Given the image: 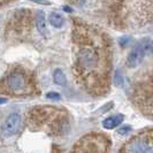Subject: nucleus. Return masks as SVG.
Segmentation results:
<instances>
[{
  "label": "nucleus",
  "mask_w": 153,
  "mask_h": 153,
  "mask_svg": "<svg viewBox=\"0 0 153 153\" xmlns=\"http://www.w3.org/2000/svg\"><path fill=\"white\" fill-rule=\"evenodd\" d=\"M75 74L88 91L96 94L108 89L111 51L105 35L79 21L74 24Z\"/></svg>",
  "instance_id": "f257e3e1"
},
{
  "label": "nucleus",
  "mask_w": 153,
  "mask_h": 153,
  "mask_svg": "<svg viewBox=\"0 0 153 153\" xmlns=\"http://www.w3.org/2000/svg\"><path fill=\"white\" fill-rule=\"evenodd\" d=\"M28 122L31 127H42L47 123V129L54 135H62L68 130V116L62 108L48 106L32 108L28 115Z\"/></svg>",
  "instance_id": "f03ea898"
},
{
  "label": "nucleus",
  "mask_w": 153,
  "mask_h": 153,
  "mask_svg": "<svg viewBox=\"0 0 153 153\" xmlns=\"http://www.w3.org/2000/svg\"><path fill=\"white\" fill-rule=\"evenodd\" d=\"M35 81L29 73L24 69L16 67L12 69L0 81V93L10 96H24L35 93Z\"/></svg>",
  "instance_id": "7ed1b4c3"
},
{
  "label": "nucleus",
  "mask_w": 153,
  "mask_h": 153,
  "mask_svg": "<svg viewBox=\"0 0 153 153\" xmlns=\"http://www.w3.org/2000/svg\"><path fill=\"white\" fill-rule=\"evenodd\" d=\"M108 149V139L102 135H88L84 136L71 153H106Z\"/></svg>",
  "instance_id": "20e7f679"
},
{
  "label": "nucleus",
  "mask_w": 153,
  "mask_h": 153,
  "mask_svg": "<svg viewBox=\"0 0 153 153\" xmlns=\"http://www.w3.org/2000/svg\"><path fill=\"white\" fill-rule=\"evenodd\" d=\"M138 106L143 112L153 115V81L151 78L139 81L134 91Z\"/></svg>",
  "instance_id": "39448f33"
},
{
  "label": "nucleus",
  "mask_w": 153,
  "mask_h": 153,
  "mask_svg": "<svg viewBox=\"0 0 153 153\" xmlns=\"http://www.w3.org/2000/svg\"><path fill=\"white\" fill-rule=\"evenodd\" d=\"M121 153H153V130L144 131L132 137L122 147Z\"/></svg>",
  "instance_id": "423d86ee"
},
{
  "label": "nucleus",
  "mask_w": 153,
  "mask_h": 153,
  "mask_svg": "<svg viewBox=\"0 0 153 153\" xmlns=\"http://www.w3.org/2000/svg\"><path fill=\"white\" fill-rule=\"evenodd\" d=\"M153 54V39H140L136 45L132 47L130 53L127 56V66L129 68H135L139 66L145 56Z\"/></svg>",
  "instance_id": "0eeeda50"
},
{
  "label": "nucleus",
  "mask_w": 153,
  "mask_h": 153,
  "mask_svg": "<svg viewBox=\"0 0 153 153\" xmlns=\"http://www.w3.org/2000/svg\"><path fill=\"white\" fill-rule=\"evenodd\" d=\"M30 13L28 10H17L14 13V16L10 19L8 23L7 30L13 37H22L29 30V24H30Z\"/></svg>",
  "instance_id": "6e6552de"
},
{
  "label": "nucleus",
  "mask_w": 153,
  "mask_h": 153,
  "mask_svg": "<svg viewBox=\"0 0 153 153\" xmlns=\"http://www.w3.org/2000/svg\"><path fill=\"white\" fill-rule=\"evenodd\" d=\"M22 122V116L19 113H12L6 117V120L4 121L1 126V130L5 136H13L19 131Z\"/></svg>",
  "instance_id": "1a4fd4ad"
},
{
  "label": "nucleus",
  "mask_w": 153,
  "mask_h": 153,
  "mask_svg": "<svg viewBox=\"0 0 153 153\" xmlns=\"http://www.w3.org/2000/svg\"><path fill=\"white\" fill-rule=\"evenodd\" d=\"M123 119H124V116L122 114H116L113 115V116H109V117L105 119L102 121V127L105 129H108V130L114 129V128L119 127L123 122Z\"/></svg>",
  "instance_id": "9d476101"
},
{
  "label": "nucleus",
  "mask_w": 153,
  "mask_h": 153,
  "mask_svg": "<svg viewBox=\"0 0 153 153\" xmlns=\"http://www.w3.org/2000/svg\"><path fill=\"white\" fill-rule=\"evenodd\" d=\"M36 25H37V29H38L39 33L44 37H47L48 32H47V27H46V17L45 13L43 10H39L36 16Z\"/></svg>",
  "instance_id": "9b49d317"
},
{
  "label": "nucleus",
  "mask_w": 153,
  "mask_h": 153,
  "mask_svg": "<svg viewBox=\"0 0 153 153\" xmlns=\"http://www.w3.org/2000/svg\"><path fill=\"white\" fill-rule=\"evenodd\" d=\"M48 20H50V23L52 24V27H54V28H61L65 24L63 16L59 13H56V12H52L48 16Z\"/></svg>",
  "instance_id": "f8f14e48"
},
{
  "label": "nucleus",
  "mask_w": 153,
  "mask_h": 153,
  "mask_svg": "<svg viewBox=\"0 0 153 153\" xmlns=\"http://www.w3.org/2000/svg\"><path fill=\"white\" fill-rule=\"evenodd\" d=\"M53 79L54 82L58 85H61V86H65L67 84V78H66V75L65 73L62 71L61 69H55L53 73Z\"/></svg>",
  "instance_id": "ddd939ff"
},
{
  "label": "nucleus",
  "mask_w": 153,
  "mask_h": 153,
  "mask_svg": "<svg viewBox=\"0 0 153 153\" xmlns=\"http://www.w3.org/2000/svg\"><path fill=\"white\" fill-rule=\"evenodd\" d=\"M114 82H115V85H116V86H122L124 79H123V77H122V75H121V71H120V70H116V73H115Z\"/></svg>",
  "instance_id": "4468645a"
},
{
  "label": "nucleus",
  "mask_w": 153,
  "mask_h": 153,
  "mask_svg": "<svg viewBox=\"0 0 153 153\" xmlns=\"http://www.w3.org/2000/svg\"><path fill=\"white\" fill-rule=\"evenodd\" d=\"M46 98L51 100H60L61 99V94H59V93H56V92H48V93L46 94Z\"/></svg>",
  "instance_id": "2eb2a0df"
},
{
  "label": "nucleus",
  "mask_w": 153,
  "mask_h": 153,
  "mask_svg": "<svg viewBox=\"0 0 153 153\" xmlns=\"http://www.w3.org/2000/svg\"><path fill=\"white\" fill-rule=\"evenodd\" d=\"M131 130V127L130 126H123V127H121V128H119L117 129V134L119 135H127L129 131Z\"/></svg>",
  "instance_id": "dca6fc26"
},
{
  "label": "nucleus",
  "mask_w": 153,
  "mask_h": 153,
  "mask_svg": "<svg viewBox=\"0 0 153 153\" xmlns=\"http://www.w3.org/2000/svg\"><path fill=\"white\" fill-rule=\"evenodd\" d=\"M7 102V99L6 98H2V97H0V105H2V104H6Z\"/></svg>",
  "instance_id": "f3484780"
},
{
  "label": "nucleus",
  "mask_w": 153,
  "mask_h": 153,
  "mask_svg": "<svg viewBox=\"0 0 153 153\" xmlns=\"http://www.w3.org/2000/svg\"><path fill=\"white\" fill-rule=\"evenodd\" d=\"M7 4H8L7 1H0V7L4 6V5H7Z\"/></svg>",
  "instance_id": "a211bd4d"
}]
</instances>
